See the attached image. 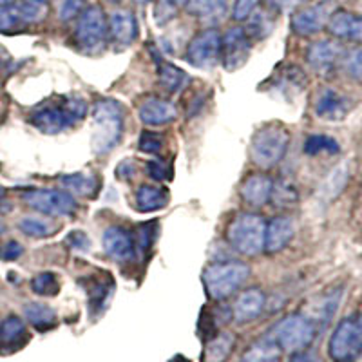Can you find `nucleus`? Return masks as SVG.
I'll return each mask as SVG.
<instances>
[{"instance_id":"obj_32","label":"nucleus","mask_w":362,"mask_h":362,"mask_svg":"<svg viewBox=\"0 0 362 362\" xmlns=\"http://www.w3.org/2000/svg\"><path fill=\"white\" fill-rule=\"evenodd\" d=\"M341 297H342V290H334V292L326 293L325 297H321V300L317 303L315 306V315H310L315 325H328L332 321V317L335 315L339 308V303H341Z\"/></svg>"},{"instance_id":"obj_50","label":"nucleus","mask_w":362,"mask_h":362,"mask_svg":"<svg viewBox=\"0 0 362 362\" xmlns=\"http://www.w3.org/2000/svg\"><path fill=\"white\" fill-rule=\"evenodd\" d=\"M268 2L277 9H292L299 6L300 2H306V0H268Z\"/></svg>"},{"instance_id":"obj_17","label":"nucleus","mask_w":362,"mask_h":362,"mask_svg":"<svg viewBox=\"0 0 362 362\" xmlns=\"http://www.w3.org/2000/svg\"><path fill=\"white\" fill-rule=\"evenodd\" d=\"M267 305V296L261 288H248L239 293L235 303L232 305V317L239 325L255 321L263 313Z\"/></svg>"},{"instance_id":"obj_27","label":"nucleus","mask_w":362,"mask_h":362,"mask_svg":"<svg viewBox=\"0 0 362 362\" xmlns=\"http://www.w3.org/2000/svg\"><path fill=\"white\" fill-rule=\"evenodd\" d=\"M24 317L38 332H47L57 325V312L44 303H28L24 306Z\"/></svg>"},{"instance_id":"obj_48","label":"nucleus","mask_w":362,"mask_h":362,"mask_svg":"<svg viewBox=\"0 0 362 362\" xmlns=\"http://www.w3.org/2000/svg\"><path fill=\"white\" fill-rule=\"evenodd\" d=\"M288 362H325L315 351H310V350H299V351H293L292 357L288 358Z\"/></svg>"},{"instance_id":"obj_29","label":"nucleus","mask_w":362,"mask_h":362,"mask_svg":"<svg viewBox=\"0 0 362 362\" xmlns=\"http://www.w3.org/2000/svg\"><path fill=\"white\" fill-rule=\"evenodd\" d=\"M281 350L270 337H264L252 344L241 362H279Z\"/></svg>"},{"instance_id":"obj_44","label":"nucleus","mask_w":362,"mask_h":362,"mask_svg":"<svg viewBox=\"0 0 362 362\" xmlns=\"http://www.w3.org/2000/svg\"><path fill=\"white\" fill-rule=\"evenodd\" d=\"M154 223H145L138 228V238L136 239V245L141 248V250H148V248L153 247L154 241Z\"/></svg>"},{"instance_id":"obj_2","label":"nucleus","mask_w":362,"mask_h":362,"mask_svg":"<svg viewBox=\"0 0 362 362\" xmlns=\"http://www.w3.org/2000/svg\"><path fill=\"white\" fill-rule=\"evenodd\" d=\"M87 103L78 96L64 98L58 105H49L35 111L29 118L31 125L44 134H60L66 129L73 127L76 122L86 118Z\"/></svg>"},{"instance_id":"obj_5","label":"nucleus","mask_w":362,"mask_h":362,"mask_svg":"<svg viewBox=\"0 0 362 362\" xmlns=\"http://www.w3.org/2000/svg\"><path fill=\"white\" fill-rule=\"evenodd\" d=\"M290 145V132L279 124H270L255 131L250 141V160L261 169H270L284 158Z\"/></svg>"},{"instance_id":"obj_55","label":"nucleus","mask_w":362,"mask_h":362,"mask_svg":"<svg viewBox=\"0 0 362 362\" xmlns=\"http://www.w3.org/2000/svg\"><path fill=\"white\" fill-rule=\"evenodd\" d=\"M173 362H189V361H187V358H183V357H177V358H174Z\"/></svg>"},{"instance_id":"obj_30","label":"nucleus","mask_w":362,"mask_h":362,"mask_svg":"<svg viewBox=\"0 0 362 362\" xmlns=\"http://www.w3.org/2000/svg\"><path fill=\"white\" fill-rule=\"evenodd\" d=\"M270 199L279 209H290L299 203V189L293 181L279 180L272 185Z\"/></svg>"},{"instance_id":"obj_28","label":"nucleus","mask_w":362,"mask_h":362,"mask_svg":"<svg viewBox=\"0 0 362 362\" xmlns=\"http://www.w3.org/2000/svg\"><path fill=\"white\" fill-rule=\"evenodd\" d=\"M228 0H187V11L202 21H219L225 15Z\"/></svg>"},{"instance_id":"obj_56","label":"nucleus","mask_w":362,"mask_h":362,"mask_svg":"<svg viewBox=\"0 0 362 362\" xmlns=\"http://www.w3.org/2000/svg\"><path fill=\"white\" fill-rule=\"evenodd\" d=\"M40 2H45V4H49V0H40Z\"/></svg>"},{"instance_id":"obj_16","label":"nucleus","mask_w":362,"mask_h":362,"mask_svg":"<svg viewBox=\"0 0 362 362\" xmlns=\"http://www.w3.org/2000/svg\"><path fill=\"white\" fill-rule=\"evenodd\" d=\"M351 109L350 98L335 89H322L315 100V115L326 122H341Z\"/></svg>"},{"instance_id":"obj_52","label":"nucleus","mask_w":362,"mask_h":362,"mask_svg":"<svg viewBox=\"0 0 362 362\" xmlns=\"http://www.w3.org/2000/svg\"><path fill=\"white\" fill-rule=\"evenodd\" d=\"M17 0H0V6H9V4H15Z\"/></svg>"},{"instance_id":"obj_13","label":"nucleus","mask_w":362,"mask_h":362,"mask_svg":"<svg viewBox=\"0 0 362 362\" xmlns=\"http://www.w3.org/2000/svg\"><path fill=\"white\" fill-rule=\"evenodd\" d=\"M344 54L342 45L335 40H317L306 51V62L315 73L328 74L337 67Z\"/></svg>"},{"instance_id":"obj_23","label":"nucleus","mask_w":362,"mask_h":362,"mask_svg":"<svg viewBox=\"0 0 362 362\" xmlns=\"http://www.w3.org/2000/svg\"><path fill=\"white\" fill-rule=\"evenodd\" d=\"M170 202V194L165 187L141 185L136 190V209L141 212H154L165 209Z\"/></svg>"},{"instance_id":"obj_47","label":"nucleus","mask_w":362,"mask_h":362,"mask_svg":"<svg viewBox=\"0 0 362 362\" xmlns=\"http://www.w3.org/2000/svg\"><path fill=\"white\" fill-rule=\"evenodd\" d=\"M147 174L148 177H153L154 181H165L169 177V167H167V163H163V161L160 160L148 161Z\"/></svg>"},{"instance_id":"obj_24","label":"nucleus","mask_w":362,"mask_h":362,"mask_svg":"<svg viewBox=\"0 0 362 362\" xmlns=\"http://www.w3.org/2000/svg\"><path fill=\"white\" fill-rule=\"evenodd\" d=\"M235 337L230 332H219L212 335L203 350V362H226L234 351Z\"/></svg>"},{"instance_id":"obj_1","label":"nucleus","mask_w":362,"mask_h":362,"mask_svg":"<svg viewBox=\"0 0 362 362\" xmlns=\"http://www.w3.org/2000/svg\"><path fill=\"white\" fill-rule=\"evenodd\" d=\"M124 111L116 100L102 98L93 107V151L100 156L107 154L122 141Z\"/></svg>"},{"instance_id":"obj_6","label":"nucleus","mask_w":362,"mask_h":362,"mask_svg":"<svg viewBox=\"0 0 362 362\" xmlns=\"http://www.w3.org/2000/svg\"><path fill=\"white\" fill-rule=\"evenodd\" d=\"M317 335V325L305 313H292L281 319L267 337L279 346L281 351L306 350Z\"/></svg>"},{"instance_id":"obj_25","label":"nucleus","mask_w":362,"mask_h":362,"mask_svg":"<svg viewBox=\"0 0 362 362\" xmlns=\"http://www.w3.org/2000/svg\"><path fill=\"white\" fill-rule=\"evenodd\" d=\"M156 62H158V80H160V86L163 87L165 90L169 93H177L183 87L189 83V74L183 69H180L174 64L167 62V60H161L156 54Z\"/></svg>"},{"instance_id":"obj_57","label":"nucleus","mask_w":362,"mask_h":362,"mask_svg":"<svg viewBox=\"0 0 362 362\" xmlns=\"http://www.w3.org/2000/svg\"><path fill=\"white\" fill-rule=\"evenodd\" d=\"M107 2H119V0H107Z\"/></svg>"},{"instance_id":"obj_21","label":"nucleus","mask_w":362,"mask_h":362,"mask_svg":"<svg viewBox=\"0 0 362 362\" xmlns=\"http://www.w3.org/2000/svg\"><path fill=\"white\" fill-rule=\"evenodd\" d=\"M326 25L334 37L362 44V17H357V15L344 11V9H339V11L329 15Z\"/></svg>"},{"instance_id":"obj_43","label":"nucleus","mask_w":362,"mask_h":362,"mask_svg":"<svg viewBox=\"0 0 362 362\" xmlns=\"http://www.w3.org/2000/svg\"><path fill=\"white\" fill-rule=\"evenodd\" d=\"M257 4H259V0H235L234 8H232V17L238 22L248 21V17L255 11Z\"/></svg>"},{"instance_id":"obj_49","label":"nucleus","mask_w":362,"mask_h":362,"mask_svg":"<svg viewBox=\"0 0 362 362\" xmlns=\"http://www.w3.org/2000/svg\"><path fill=\"white\" fill-rule=\"evenodd\" d=\"M131 167H134L132 161H124V163L118 167V173H116L118 174V177H122V180H131L136 173V169H131Z\"/></svg>"},{"instance_id":"obj_38","label":"nucleus","mask_w":362,"mask_h":362,"mask_svg":"<svg viewBox=\"0 0 362 362\" xmlns=\"http://www.w3.org/2000/svg\"><path fill=\"white\" fill-rule=\"evenodd\" d=\"M22 25L25 24L22 22L17 4L0 6V33H11V31L22 28Z\"/></svg>"},{"instance_id":"obj_39","label":"nucleus","mask_w":362,"mask_h":362,"mask_svg":"<svg viewBox=\"0 0 362 362\" xmlns=\"http://www.w3.org/2000/svg\"><path fill=\"white\" fill-rule=\"evenodd\" d=\"M248 18H250V24H248V28L245 29V31H247V35L250 37V40L252 38L263 40V38L272 31V22L264 13H252Z\"/></svg>"},{"instance_id":"obj_26","label":"nucleus","mask_w":362,"mask_h":362,"mask_svg":"<svg viewBox=\"0 0 362 362\" xmlns=\"http://www.w3.org/2000/svg\"><path fill=\"white\" fill-rule=\"evenodd\" d=\"M28 337L25 325L21 317L8 315L0 322V348H17Z\"/></svg>"},{"instance_id":"obj_19","label":"nucleus","mask_w":362,"mask_h":362,"mask_svg":"<svg viewBox=\"0 0 362 362\" xmlns=\"http://www.w3.org/2000/svg\"><path fill=\"white\" fill-rule=\"evenodd\" d=\"M272 185H274V181H272L270 176L255 173L243 181L239 194H241V199L247 205L254 206V209H259V206L267 205L270 202Z\"/></svg>"},{"instance_id":"obj_31","label":"nucleus","mask_w":362,"mask_h":362,"mask_svg":"<svg viewBox=\"0 0 362 362\" xmlns=\"http://www.w3.org/2000/svg\"><path fill=\"white\" fill-rule=\"evenodd\" d=\"M62 185L69 192L82 196V198H93L98 192V180L90 174H69L62 177Z\"/></svg>"},{"instance_id":"obj_10","label":"nucleus","mask_w":362,"mask_h":362,"mask_svg":"<svg viewBox=\"0 0 362 362\" xmlns=\"http://www.w3.org/2000/svg\"><path fill=\"white\" fill-rule=\"evenodd\" d=\"M187 60L199 69H212L221 60V35L218 29H205L190 40Z\"/></svg>"},{"instance_id":"obj_22","label":"nucleus","mask_w":362,"mask_h":362,"mask_svg":"<svg viewBox=\"0 0 362 362\" xmlns=\"http://www.w3.org/2000/svg\"><path fill=\"white\" fill-rule=\"evenodd\" d=\"M83 283H87L83 286H86L87 296H89L90 310L100 312V310L105 308L112 296V290H115L112 276H109L107 272H98V274H93L87 279H83Z\"/></svg>"},{"instance_id":"obj_53","label":"nucleus","mask_w":362,"mask_h":362,"mask_svg":"<svg viewBox=\"0 0 362 362\" xmlns=\"http://www.w3.org/2000/svg\"><path fill=\"white\" fill-rule=\"evenodd\" d=\"M4 232H6V223L2 221V219H0V235L4 234Z\"/></svg>"},{"instance_id":"obj_14","label":"nucleus","mask_w":362,"mask_h":362,"mask_svg":"<svg viewBox=\"0 0 362 362\" xmlns=\"http://www.w3.org/2000/svg\"><path fill=\"white\" fill-rule=\"evenodd\" d=\"M296 235V221L290 216H276L267 223L263 252L274 255L283 252Z\"/></svg>"},{"instance_id":"obj_51","label":"nucleus","mask_w":362,"mask_h":362,"mask_svg":"<svg viewBox=\"0 0 362 362\" xmlns=\"http://www.w3.org/2000/svg\"><path fill=\"white\" fill-rule=\"evenodd\" d=\"M13 209L11 202L8 199V192H6L4 187H0V214H6Z\"/></svg>"},{"instance_id":"obj_36","label":"nucleus","mask_w":362,"mask_h":362,"mask_svg":"<svg viewBox=\"0 0 362 362\" xmlns=\"http://www.w3.org/2000/svg\"><path fill=\"white\" fill-rule=\"evenodd\" d=\"M18 11H21L22 22L28 24H37L42 22L47 15V4L40 2V0H24L21 4H17Z\"/></svg>"},{"instance_id":"obj_20","label":"nucleus","mask_w":362,"mask_h":362,"mask_svg":"<svg viewBox=\"0 0 362 362\" xmlns=\"http://www.w3.org/2000/svg\"><path fill=\"white\" fill-rule=\"evenodd\" d=\"M138 22L136 17L131 11H115L109 18V37L112 38V42L122 47H127V45L134 44V40L138 38Z\"/></svg>"},{"instance_id":"obj_7","label":"nucleus","mask_w":362,"mask_h":362,"mask_svg":"<svg viewBox=\"0 0 362 362\" xmlns=\"http://www.w3.org/2000/svg\"><path fill=\"white\" fill-rule=\"evenodd\" d=\"M335 362H355L362 354V312L346 317L334 329L328 344Z\"/></svg>"},{"instance_id":"obj_42","label":"nucleus","mask_w":362,"mask_h":362,"mask_svg":"<svg viewBox=\"0 0 362 362\" xmlns=\"http://www.w3.org/2000/svg\"><path fill=\"white\" fill-rule=\"evenodd\" d=\"M346 73L350 74L351 78L362 80V47L350 51L344 60Z\"/></svg>"},{"instance_id":"obj_35","label":"nucleus","mask_w":362,"mask_h":362,"mask_svg":"<svg viewBox=\"0 0 362 362\" xmlns=\"http://www.w3.org/2000/svg\"><path fill=\"white\" fill-rule=\"evenodd\" d=\"M31 290L40 297H53L60 292V281L53 272H40L31 279Z\"/></svg>"},{"instance_id":"obj_34","label":"nucleus","mask_w":362,"mask_h":362,"mask_svg":"<svg viewBox=\"0 0 362 362\" xmlns=\"http://www.w3.org/2000/svg\"><path fill=\"white\" fill-rule=\"evenodd\" d=\"M306 156H319V154H337L341 151V145L335 138L326 134H313L308 136L303 147Z\"/></svg>"},{"instance_id":"obj_33","label":"nucleus","mask_w":362,"mask_h":362,"mask_svg":"<svg viewBox=\"0 0 362 362\" xmlns=\"http://www.w3.org/2000/svg\"><path fill=\"white\" fill-rule=\"evenodd\" d=\"M18 230L22 234L29 235V238H49V235L57 234L58 226L53 221H47V219L35 218V216H28V218H22L18 221Z\"/></svg>"},{"instance_id":"obj_37","label":"nucleus","mask_w":362,"mask_h":362,"mask_svg":"<svg viewBox=\"0 0 362 362\" xmlns=\"http://www.w3.org/2000/svg\"><path fill=\"white\" fill-rule=\"evenodd\" d=\"M187 0H158L156 8H154V21L158 25L169 24L181 8H185Z\"/></svg>"},{"instance_id":"obj_9","label":"nucleus","mask_w":362,"mask_h":362,"mask_svg":"<svg viewBox=\"0 0 362 362\" xmlns=\"http://www.w3.org/2000/svg\"><path fill=\"white\" fill-rule=\"evenodd\" d=\"M109 35V21L100 6H89L78 17L74 40L83 51H96L105 44Z\"/></svg>"},{"instance_id":"obj_46","label":"nucleus","mask_w":362,"mask_h":362,"mask_svg":"<svg viewBox=\"0 0 362 362\" xmlns=\"http://www.w3.org/2000/svg\"><path fill=\"white\" fill-rule=\"evenodd\" d=\"M66 243L69 245L71 248H74V250H78V252H86L90 248L89 235L82 230L71 232V234L66 238Z\"/></svg>"},{"instance_id":"obj_3","label":"nucleus","mask_w":362,"mask_h":362,"mask_svg":"<svg viewBox=\"0 0 362 362\" xmlns=\"http://www.w3.org/2000/svg\"><path fill=\"white\" fill-rule=\"evenodd\" d=\"M264 230H267V221L259 214L239 212L228 223L226 241L239 254L254 257L259 255L264 248Z\"/></svg>"},{"instance_id":"obj_4","label":"nucleus","mask_w":362,"mask_h":362,"mask_svg":"<svg viewBox=\"0 0 362 362\" xmlns=\"http://www.w3.org/2000/svg\"><path fill=\"white\" fill-rule=\"evenodd\" d=\"M250 277V267L241 261H221L209 264L203 272V284L214 300H223L239 290Z\"/></svg>"},{"instance_id":"obj_41","label":"nucleus","mask_w":362,"mask_h":362,"mask_svg":"<svg viewBox=\"0 0 362 362\" xmlns=\"http://www.w3.org/2000/svg\"><path fill=\"white\" fill-rule=\"evenodd\" d=\"M83 9H86V0H64L58 17L62 22H69L73 18H78Z\"/></svg>"},{"instance_id":"obj_18","label":"nucleus","mask_w":362,"mask_h":362,"mask_svg":"<svg viewBox=\"0 0 362 362\" xmlns=\"http://www.w3.org/2000/svg\"><path fill=\"white\" fill-rule=\"evenodd\" d=\"M138 116L145 125H165L174 122L177 116V109L169 100L145 98L138 107Z\"/></svg>"},{"instance_id":"obj_8","label":"nucleus","mask_w":362,"mask_h":362,"mask_svg":"<svg viewBox=\"0 0 362 362\" xmlns=\"http://www.w3.org/2000/svg\"><path fill=\"white\" fill-rule=\"evenodd\" d=\"M24 202L29 209L51 218H73L78 210V203L73 198V194L60 189L29 190L24 194Z\"/></svg>"},{"instance_id":"obj_45","label":"nucleus","mask_w":362,"mask_h":362,"mask_svg":"<svg viewBox=\"0 0 362 362\" xmlns=\"http://www.w3.org/2000/svg\"><path fill=\"white\" fill-rule=\"evenodd\" d=\"M22 254H24V247H22L18 241H15V239L6 241V243L0 247V259L4 261H17L21 259Z\"/></svg>"},{"instance_id":"obj_11","label":"nucleus","mask_w":362,"mask_h":362,"mask_svg":"<svg viewBox=\"0 0 362 362\" xmlns=\"http://www.w3.org/2000/svg\"><path fill=\"white\" fill-rule=\"evenodd\" d=\"M252 51V40L243 28L228 29L221 37V60L226 71H235L247 64Z\"/></svg>"},{"instance_id":"obj_15","label":"nucleus","mask_w":362,"mask_h":362,"mask_svg":"<svg viewBox=\"0 0 362 362\" xmlns=\"http://www.w3.org/2000/svg\"><path fill=\"white\" fill-rule=\"evenodd\" d=\"M329 15H332L329 13V2L299 9L292 15L293 33L300 35V37H312V35L319 33L328 24Z\"/></svg>"},{"instance_id":"obj_54","label":"nucleus","mask_w":362,"mask_h":362,"mask_svg":"<svg viewBox=\"0 0 362 362\" xmlns=\"http://www.w3.org/2000/svg\"><path fill=\"white\" fill-rule=\"evenodd\" d=\"M132 2H134V4L144 6V4H148V2H151V0H132Z\"/></svg>"},{"instance_id":"obj_12","label":"nucleus","mask_w":362,"mask_h":362,"mask_svg":"<svg viewBox=\"0 0 362 362\" xmlns=\"http://www.w3.org/2000/svg\"><path fill=\"white\" fill-rule=\"evenodd\" d=\"M103 252L118 263H129L136 254V239L129 228L115 225L103 230L102 235Z\"/></svg>"},{"instance_id":"obj_40","label":"nucleus","mask_w":362,"mask_h":362,"mask_svg":"<svg viewBox=\"0 0 362 362\" xmlns=\"http://www.w3.org/2000/svg\"><path fill=\"white\" fill-rule=\"evenodd\" d=\"M138 148L145 154H160V151L163 148V140H161L160 134L144 131L140 134V140H138Z\"/></svg>"}]
</instances>
